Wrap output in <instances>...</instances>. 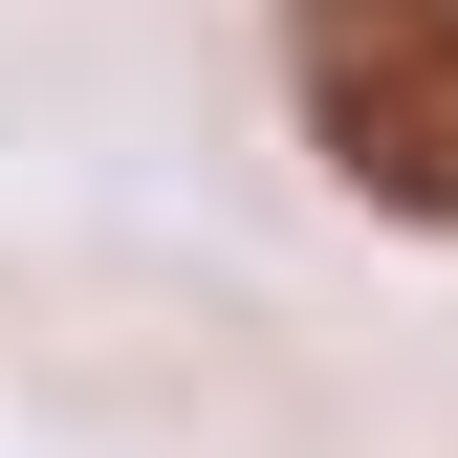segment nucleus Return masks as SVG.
<instances>
[{
	"mask_svg": "<svg viewBox=\"0 0 458 458\" xmlns=\"http://www.w3.org/2000/svg\"><path fill=\"white\" fill-rule=\"evenodd\" d=\"M284 88L371 218L458 241V0H284Z\"/></svg>",
	"mask_w": 458,
	"mask_h": 458,
	"instance_id": "1",
	"label": "nucleus"
}]
</instances>
